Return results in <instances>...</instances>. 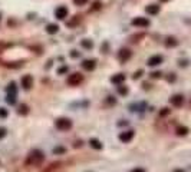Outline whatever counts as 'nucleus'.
Instances as JSON below:
<instances>
[{"label":"nucleus","instance_id":"obj_1","mask_svg":"<svg viewBox=\"0 0 191 172\" xmlns=\"http://www.w3.org/2000/svg\"><path fill=\"white\" fill-rule=\"evenodd\" d=\"M45 161V155L40 149H33L30 152L27 158H26V166H30V168H38L43 164Z\"/></svg>","mask_w":191,"mask_h":172},{"label":"nucleus","instance_id":"obj_2","mask_svg":"<svg viewBox=\"0 0 191 172\" xmlns=\"http://www.w3.org/2000/svg\"><path fill=\"white\" fill-rule=\"evenodd\" d=\"M55 126L59 130H69L72 128V121L68 119V118H58L55 121Z\"/></svg>","mask_w":191,"mask_h":172},{"label":"nucleus","instance_id":"obj_3","mask_svg":"<svg viewBox=\"0 0 191 172\" xmlns=\"http://www.w3.org/2000/svg\"><path fill=\"white\" fill-rule=\"evenodd\" d=\"M82 82H83V75L79 73V72H75V73L68 76V85L69 86H79Z\"/></svg>","mask_w":191,"mask_h":172},{"label":"nucleus","instance_id":"obj_4","mask_svg":"<svg viewBox=\"0 0 191 172\" xmlns=\"http://www.w3.org/2000/svg\"><path fill=\"white\" fill-rule=\"evenodd\" d=\"M134 130L132 129H129V130H124V132H121L119 134V141L121 142H124V143H128V142H131L132 141V138H134Z\"/></svg>","mask_w":191,"mask_h":172},{"label":"nucleus","instance_id":"obj_5","mask_svg":"<svg viewBox=\"0 0 191 172\" xmlns=\"http://www.w3.org/2000/svg\"><path fill=\"white\" fill-rule=\"evenodd\" d=\"M132 26H137V27H148L150 26V20L147 17H135L132 19Z\"/></svg>","mask_w":191,"mask_h":172},{"label":"nucleus","instance_id":"obj_6","mask_svg":"<svg viewBox=\"0 0 191 172\" xmlns=\"http://www.w3.org/2000/svg\"><path fill=\"white\" fill-rule=\"evenodd\" d=\"M20 83H22V88L26 89V90H29V89L33 86V78H32L30 75H25L23 78H22Z\"/></svg>","mask_w":191,"mask_h":172},{"label":"nucleus","instance_id":"obj_7","mask_svg":"<svg viewBox=\"0 0 191 172\" xmlns=\"http://www.w3.org/2000/svg\"><path fill=\"white\" fill-rule=\"evenodd\" d=\"M131 56H132V53H131L129 49H121L119 53H118V59H119L121 63H125L127 60H129Z\"/></svg>","mask_w":191,"mask_h":172},{"label":"nucleus","instance_id":"obj_8","mask_svg":"<svg viewBox=\"0 0 191 172\" xmlns=\"http://www.w3.org/2000/svg\"><path fill=\"white\" fill-rule=\"evenodd\" d=\"M55 16H56V19H59V20H63V19L68 16V9L65 7V6H59V7L55 10Z\"/></svg>","mask_w":191,"mask_h":172},{"label":"nucleus","instance_id":"obj_9","mask_svg":"<svg viewBox=\"0 0 191 172\" xmlns=\"http://www.w3.org/2000/svg\"><path fill=\"white\" fill-rule=\"evenodd\" d=\"M95 66H96V60H95V59H86V60H83V62H82V67L85 69V70H88V72L93 70V69H95Z\"/></svg>","mask_w":191,"mask_h":172},{"label":"nucleus","instance_id":"obj_10","mask_svg":"<svg viewBox=\"0 0 191 172\" xmlns=\"http://www.w3.org/2000/svg\"><path fill=\"white\" fill-rule=\"evenodd\" d=\"M170 102H171V105H174L175 108H180L184 103V98H183V95H174V96L170 98Z\"/></svg>","mask_w":191,"mask_h":172},{"label":"nucleus","instance_id":"obj_11","mask_svg":"<svg viewBox=\"0 0 191 172\" xmlns=\"http://www.w3.org/2000/svg\"><path fill=\"white\" fill-rule=\"evenodd\" d=\"M148 66H158L160 63H162V56L161 55H154L148 59Z\"/></svg>","mask_w":191,"mask_h":172},{"label":"nucleus","instance_id":"obj_12","mask_svg":"<svg viewBox=\"0 0 191 172\" xmlns=\"http://www.w3.org/2000/svg\"><path fill=\"white\" fill-rule=\"evenodd\" d=\"M111 82L115 85H122V82H125V75L124 73H116V75H114L112 78H111Z\"/></svg>","mask_w":191,"mask_h":172},{"label":"nucleus","instance_id":"obj_13","mask_svg":"<svg viewBox=\"0 0 191 172\" xmlns=\"http://www.w3.org/2000/svg\"><path fill=\"white\" fill-rule=\"evenodd\" d=\"M145 12L148 13V14H158L160 13V6L158 4H148L145 7Z\"/></svg>","mask_w":191,"mask_h":172},{"label":"nucleus","instance_id":"obj_14","mask_svg":"<svg viewBox=\"0 0 191 172\" xmlns=\"http://www.w3.org/2000/svg\"><path fill=\"white\" fill-rule=\"evenodd\" d=\"M46 32H48L49 34L58 33V32H59V26H58V25H55V23H49V25L46 26Z\"/></svg>","mask_w":191,"mask_h":172},{"label":"nucleus","instance_id":"obj_15","mask_svg":"<svg viewBox=\"0 0 191 172\" xmlns=\"http://www.w3.org/2000/svg\"><path fill=\"white\" fill-rule=\"evenodd\" d=\"M89 145H91V148L96 149V151H101V149H102V143H101V141H98L96 138H92L91 141H89Z\"/></svg>","mask_w":191,"mask_h":172},{"label":"nucleus","instance_id":"obj_16","mask_svg":"<svg viewBox=\"0 0 191 172\" xmlns=\"http://www.w3.org/2000/svg\"><path fill=\"white\" fill-rule=\"evenodd\" d=\"M62 165H63L62 162H53V164H50L43 172H52V171H55V169H59L60 166H62Z\"/></svg>","mask_w":191,"mask_h":172},{"label":"nucleus","instance_id":"obj_17","mask_svg":"<svg viewBox=\"0 0 191 172\" xmlns=\"http://www.w3.org/2000/svg\"><path fill=\"white\" fill-rule=\"evenodd\" d=\"M177 45H178V42H177V39L175 38H167V40H165L167 47H175Z\"/></svg>","mask_w":191,"mask_h":172},{"label":"nucleus","instance_id":"obj_18","mask_svg":"<svg viewBox=\"0 0 191 172\" xmlns=\"http://www.w3.org/2000/svg\"><path fill=\"white\" fill-rule=\"evenodd\" d=\"M17 112H19V115H27L29 114V106L25 105V103H22V105L19 106V110H17Z\"/></svg>","mask_w":191,"mask_h":172},{"label":"nucleus","instance_id":"obj_19","mask_svg":"<svg viewBox=\"0 0 191 172\" xmlns=\"http://www.w3.org/2000/svg\"><path fill=\"white\" fill-rule=\"evenodd\" d=\"M81 20H82V16H73V19H72L71 22H68V26H76L78 23H81Z\"/></svg>","mask_w":191,"mask_h":172},{"label":"nucleus","instance_id":"obj_20","mask_svg":"<svg viewBox=\"0 0 191 172\" xmlns=\"http://www.w3.org/2000/svg\"><path fill=\"white\" fill-rule=\"evenodd\" d=\"M188 134V128L187 126H178L177 128V135H180V136H184V135Z\"/></svg>","mask_w":191,"mask_h":172},{"label":"nucleus","instance_id":"obj_21","mask_svg":"<svg viewBox=\"0 0 191 172\" xmlns=\"http://www.w3.org/2000/svg\"><path fill=\"white\" fill-rule=\"evenodd\" d=\"M81 46L85 47V49H92V47H93V43H92L91 40H88V39H83L82 42H81Z\"/></svg>","mask_w":191,"mask_h":172},{"label":"nucleus","instance_id":"obj_22","mask_svg":"<svg viewBox=\"0 0 191 172\" xmlns=\"http://www.w3.org/2000/svg\"><path fill=\"white\" fill-rule=\"evenodd\" d=\"M6 102H7L9 105H15V103H16V95L7 93V96H6Z\"/></svg>","mask_w":191,"mask_h":172},{"label":"nucleus","instance_id":"obj_23","mask_svg":"<svg viewBox=\"0 0 191 172\" xmlns=\"http://www.w3.org/2000/svg\"><path fill=\"white\" fill-rule=\"evenodd\" d=\"M6 90H7V93H12V95H16V83H15V82H10Z\"/></svg>","mask_w":191,"mask_h":172},{"label":"nucleus","instance_id":"obj_24","mask_svg":"<svg viewBox=\"0 0 191 172\" xmlns=\"http://www.w3.org/2000/svg\"><path fill=\"white\" fill-rule=\"evenodd\" d=\"M128 88H127V86H122V85H121V86H118V93H119V95H122V96H125V95H128Z\"/></svg>","mask_w":191,"mask_h":172},{"label":"nucleus","instance_id":"obj_25","mask_svg":"<svg viewBox=\"0 0 191 172\" xmlns=\"http://www.w3.org/2000/svg\"><path fill=\"white\" fill-rule=\"evenodd\" d=\"M144 36H145L144 33H141V34H134L132 38H131V42H138V40H139V39H142Z\"/></svg>","mask_w":191,"mask_h":172},{"label":"nucleus","instance_id":"obj_26","mask_svg":"<svg viewBox=\"0 0 191 172\" xmlns=\"http://www.w3.org/2000/svg\"><path fill=\"white\" fill-rule=\"evenodd\" d=\"M142 73H144V70H142V69H139V70H138V72H135V73H134L132 79H134V80L139 79V78H141V76H142Z\"/></svg>","mask_w":191,"mask_h":172},{"label":"nucleus","instance_id":"obj_27","mask_svg":"<svg viewBox=\"0 0 191 172\" xmlns=\"http://www.w3.org/2000/svg\"><path fill=\"white\" fill-rule=\"evenodd\" d=\"M53 154H56V155H58V154H65V148H55L53 149Z\"/></svg>","mask_w":191,"mask_h":172},{"label":"nucleus","instance_id":"obj_28","mask_svg":"<svg viewBox=\"0 0 191 172\" xmlns=\"http://www.w3.org/2000/svg\"><path fill=\"white\" fill-rule=\"evenodd\" d=\"M73 3H75L76 6H83V4L88 3V0H73Z\"/></svg>","mask_w":191,"mask_h":172},{"label":"nucleus","instance_id":"obj_29","mask_svg":"<svg viewBox=\"0 0 191 172\" xmlns=\"http://www.w3.org/2000/svg\"><path fill=\"white\" fill-rule=\"evenodd\" d=\"M7 116V110L4 108H0V118H6Z\"/></svg>","mask_w":191,"mask_h":172},{"label":"nucleus","instance_id":"obj_30","mask_svg":"<svg viewBox=\"0 0 191 172\" xmlns=\"http://www.w3.org/2000/svg\"><path fill=\"white\" fill-rule=\"evenodd\" d=\"M9 45L7 43H4V42H0V53H2V52L4 50V49H6V47H7Z\"/></svg>","mask_w":191,"mask_h":172},{"label":"nucleus","instance_id":"obj_31","mask_svg":"<svg viewBox=\"0 0 191 172\" xmlns=\"http://www.w3.org/2000/svg\"><path fill=\"white\" fill-rule=\"evenodd\" d=\"M6 136V129L4 128H0V139H3Z\"/></svg>","mask_w":191,"mask_h":172},{"label":"nucleus","instance_id":"obj_32","mask_svg":"<svg viewBox=\"0 0 191 172\" xmlns=\"http://www.w3.org/2000/svg\"><path fill=\"white\" fill-rule=\"evenodd\" d=\"M65 72H68V66H63V67H60L58 70V73L59 75H62V73H65Z\"/></svg>","mask_w":191,"mask_h":172},{"label":"nucleus","instance_id":"obj_33","mask_svg":"<svg viewBox=\"0 0 191 172\" xmlns=\"http://www.w3.org/2000/svg\"><path fill=\"white\" fill-rule=\"evenodd\" d=\"M151 76L155 78V79H157V78H161V72H154V73H151Z\"/></svg>","mask_w":191,"mask_h":172},{"label":"nucleus","instance_id":"obj_34","mask_svg":"<svg viewBox=\"0 0 191 172\" xmlns=\"http://www.w3.org/2000/svg\"><path fill=\"white\" fill-rule=\"evenodd\" d=\"M131 172H145V171H144L142 168H135V169H132Z\"/></svg>","mask_w":191,"mask_h":172},{"label":"nucleus","instance_id":"obj_35","mask_svg":"<svg viewBox=\"0 0 191 172\" xmlns=\"http://www.w3.org/2000/svg\"><path fill=\"white\" fill-rule=\"evenodd\" d=\"M78 146H82V141H76L75 142V148H78Z\"/></svg>","mask_w":191,"mask_h":172},{"label":"nucleus","instance_id":"obj_36","mask_svg":"<svg viewBox=\"0 0 191 172\" xmlns=\"http://www.w3.org/2000/svg\"><path fill=\"white\" fill-rule=\"evenodd\" d=\"M161 2H168V0H161Z\"/></svg>","mask_w":191,"mask_h":172},{"label":"nucleus","instance_id":"obj_37","mask_svg":"<svg viewBox=\"0 0 191 172\" xmlns=\"http://www.w3.org/2000/svg\"><path fill=\"white\" fill-rule=\"evenodd\" d=\"M0 19H2V16H0Z\"/></svg>","mask_w":191,"mask_h":172}]
</instances>
